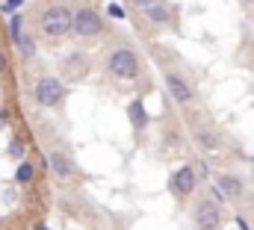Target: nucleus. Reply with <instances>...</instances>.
Returning <instances> with one entry per match:
<instances>
[{
  "label": "nucleus",
  "mask_w": 254,
  "mask_h": 230,
  "mask_svg": "<svg viewBox=\"0 0 254 230\" xmlns=\"http://www.w3.org/2000/svg\"><path fill=\"white\" fill-rule=\"evenodd\" d=\"M104 71L107 77L113 80H125V83H133L142 71V62H139V54L130 42H116L104 51Z\"/></svg>",
  "instance_id": "obj_1"
},
{
  "label": "nucleus",
  "mask_w": 254,
  "mask_h": 230,
  "mask_svg": "<svg viewBox=\"0 0 254 230\" xmlns=\"http://www.w3.org/2000/svg\"><path fill=\"white\" fill-rule=\"evenodd\" d=\"M71 24H74V9L63 0H57V3H48L42 9V15L36 21V30L48 42H63V39L71 36Z\"/></svg>",
  "instance_id": "obj_2"
},
{
  "label": "nucleus",
  "mask_w": 254,
  "mask_h": 230,
  "mask_svg": "<svg viewBox=\"0 0 254 230\" xmlns=\"http://www.w3.org/2000/svg\"><path fill=\"white\" fill-rule=\"evenodd\" d=\"M163 83H166V92L169 98L178 104V107H192L198 101V89L192 83V77L187 74V68L181 65H163Z\"/></svg>",
  "instance_id": "obj_3"
},
{
  "label": "nucleus",
  "mask_w": 254,
  "mask_h": 230,
  "mask_svg": "<svg viewBox=\"0 0 254 230\" xmlns=\"http://www.w3.org/2000/svg\"><path fill=\"white\" fill-rule=\"evenodd\" d=\"M107 33V21L95 6H77L74 9V24H71V36L80 42H95Z\"/></svg>",
  "instance_id": "obj_4"
},
{
  "label": "nucleus",
  "mask_w": 254,
  "mask_h": 230,
  "mask_svg": "<svg viewBox=\"0 0 254 230\" xmlns=\"http://www.w3.org/2000/svg\"><path fill=\"white\" fill-rule=\"evenodd\" d=\"M65 95H68V86H65L63 77H57V74H42L36 80V86H33V101L42 110H57L65 101Z\"/></svg>",
  "instance_id": "obj_5"
},
{
  "label": "nucleus",
  "mask_w": 254,
  "mask_h": 230,
  "mask_svg": "<svg viewBox=\"0 0 254 230\" xmlns=\"http://www.w3.org/2000/svg\"><path fill=\"white\" fill-rule=\"evenodd\" d=\"M225 225V216H222V207L210 198H198L195 207H192V228L195 230H222Z\"/></svg>",
  "instance_id": "obj_6"
},
{
  "label": "nucleus",
  "mask_w": 254,
  "mask_h": 230,
  "mask_svg": "<svg viewBox=\"0 0 254 230\" xmlns=\"http://www.w3.org/2000/svg\"><path fill=\"white\" fill-rule=\"evenodd\" d=\"M142 15L148 18V24H154V27H160V30H178V24H181L178 6H175V3H166V0H160V3H154V6H148V9H142Z\"/></svg>",
  "instance_id": "obj_7"
},
{
  "label": "nucleus",
  "mask_w": 254,
  "mask_h": 230,
  "mask_svg": "<svg viewBox=\"0 0 254 230\" xmlns=\"http://www.w3.org/2000/svg\"><path fill=\"white\" fill-rule=\"evenodd\" d=\"M169 189H172V195H175L178 201H187V198L195 195V189H198V174H195V169H192L190 163L172 172V177H169Z\"/></svg>",
  "instance_id": "obj_8"
},
{
  "label": "nucleus",
  "mask_w": 254,
  "mask_h": 230,
  "mask_svg": "<svg viewBox=\"0 0 254 230\" xmlns=\"http://www.w3.org/2000/svg\"><path fill=\"white\" fill-rule=\"evenodd\" d=\"M48 166H51V172L57 180H77L80 177V169H77V163H74V157H71V151H65V148H51L48 151Z\"/></svg>",
  "instance_id": "obj_9"
},
{
  "label": "nucleus",
  "mask_w": 254,
  "mask_h": 230,
  "mask_svg": "<svg viewBox=\"0 0 254 230\" xmlns=\"http://www.w3.org/2000/svg\"><path fill=\"white\" fill-rule=\"evenodd\" d=\"M216 189L222 192V198H225L228 204H240V201L249 195V186H246L243 174H237V172L216 174Z\"/></svg>",
  "instance_id": "obj_10"
},
{
  "label": "nucleus",
  "mask_w": 254,
  "mask_h": 230,
  "mask_svg": "<svg viewBox=\"0 0 254 230\" xmlns=\"http://www.w3.org/2000/svg\"><path fill=\"white\" fill-rule=\"evenodd\" d=\"M60 68H63V77H65V80H71V83H80L83 77H89L92 59H89V54H86V51H71L68 57H63Z\"/></svg>",
  "instance_id": "obj_11"
},
{
  "label": "nucleus",
  "mask_w": 254,
  "mask_h": 230,
  "mask_svg": "<svg viewBox=\"0 0 254 230\" xmlns=\"http://www.w3.org/2000/svg\"><path fill=\"white\" fill-rule=\"evenodd\" d=\"M192 142H195V148H198V151L213 154V151H219V148H222V133L207 121V124L192 127Z\"/></svg>",
  "instance_id": "obj_12"
},
{
  "label": "nucleus",
  "mask_w": 254,
  "mask_h": 230,
  "mask_svg": "<svg viewBox=\"0 0 254 230\" xmlns=\"http://www.w3.org/2000/svg\"><path fill=\"white\" fill-rule=\"evenodd\" d=\"M127 121H130V127H133L136 136L148 130L151 115H148V110H145V101H142V98H133V101L127 104Z\"/></svg>",
  "instance_id": "obj_13"
},
{
  "label": "nucleus",
  "mask_w": 254,
  "mask_h": 230,
  "mask_svg": "<svg viewBox=\"0 0 254 230\" xmlns=\"http://www.w3.org/2000/svg\"><path fill=\"white\" fill-rule=\"evenodd\" d=\"M33 180H36V166H33L30 160H21L18 169H15V183H18V186H30Z\"/></svg>",
  "instance_id": "obj_14"
},
{
  "label": "nucleus",
  "mask_w": 254,
  "mask_h": 230,
  "mask_svg": "<svg viewBox=\"0 0 254 230\" xmlns=\"http://www.w3.org/2000/svg\"><path fill=\"white\" fill-rule=\"evenodd\" d=\"M15 51H18V57L21 59H33L36 57V39H33V33H24V36L15 42Z\"/></svg>",
  "instance_id": "obj_15"
},
{
  "label": "nucleus",
  "mask_w": 254,
  "mask_h": 230,
  "mask_svg": "<svg viewBox=\"0 0 254 230\" xmlns=\"http://www.w3.org/2000/svg\"><path fill=\"white\" fill-rule=\"evenodd\" d=\"M6 154H9V160L21 163V160L27 157V142H24L21 136H12V139H9V148H6Z\"/></svg>",
  "instance_id": "obj_16"
},
{
  "label": "nucleus",
  "mask_w": 254,
  "mask_h": 230,
  "mask_svg": "<svg viewBox=\"0 0 254 230\" xmlns=\"http://www.w3.org/2000/svg\"><path fill=\"white\" fill-rule=\"evenodd\" d=\"M21 36H24V15H21V12H15V15L9 18V39H12V45H15Z\"/></svg>",
  "instance_id": "obj_17"
},
{
  "label": "nucleus",
  "mask_w": 254,
  "mask_h": 230,
  "mask_svg": "<svg viewBox=\"0 0 254 230\" xmlns=\"http://www.w3.org/2000/svg\"><path fill=\"white\" fill-rule=\"evenodd\" d=\"M21 6H24V0H3V3H0V12L12 18V15H15V12L21 9Z\"/></svg>",
  "instance_id": "obj_18"
},
{
  "label": "nucleus",
  "mask_w": 254,
  "mask_h": 230,
  "mask_svg": "<svg viewBox=\"0 0 254 230\" xmlns=\"http://www.w3.org/2000/svg\"><path fill=\"white\" fill-rule=\"evenodd\" d=\"M154 3H160V0H130V6H136L139 12H142V9H148V6H154Z\"/></svg>",
  "instance_id": "obj_19"
},
{
  "label": "nucleus",
  "mask_w": 254,
  "mask_h": 230,
  "mask_svg": "<svg viewBox=\"0 0 254 230\" xmlns=\"http://www.w3.org/2000/svg\"><path fill=\"white\" fill-rule=\"evenodd\" d=\"M6 71H9V57H6V51L0 48V77H3Z\"/></svg>",
  "instance_id": "obj_20"
},
{
  "label": "nucleus",
  "mask_w": 254,
  "mask_h": 230,
  "mask_svg": "<svg viewBox=\"0 0 254 230\" xmlns=\"http://www.w3.org/2000/svg\"><path fill=\"white\" fill-rule=\"evenodd\" d=\"M110 15H113V18H125V9H122L119 3H110Z\"/></svg>",
  "instance_id": "obj_21"
},
{
  "label": "nucleus",
  "mask_w": 254,
  "mask_h": 230,
  "mask_svg": "<svg viewBox=\"0 0 254 230\" xmlns=\"http://www.w3.org/2000/svg\"><path fill=\"white\" fill-rule=\"evenodd\" d=\"M234 225H237L240 230H252V228H249V222H246L243 216H234Z\"/></svg>",
  "instance_id": "obj_22"
},
{
  "label": "nucleus",
  "mask_w": 254,
  "mask_h": 230,
  "mask_svg": "<svg viewBox=\"0 0 254 230\" xmlns=\"http://www.w3.org/2000/svg\"><path fill=\"white\" fill-rule=\"evenodd\" d=\"M6 118H9V113H6V110H3V113H0V127H3V124H6Z\"/></svg>",
  "instance_id": "obj_23"
},
{
  "label": "nucleus",
  "mask_w": 254,
  "mask_h": 230,
  "mask_svg": "<svg viewBox=\"0 0 254 230\" xmlns=\"http://www.w3.org/2000/svg\"><path fill=\"white\" fill-rule=\"evenodd\" d=\"M33 230H51V228H48V225H36Z\"/></svg>",
  "instance_id": "obj_24"
},
{
  "label": "nucleus",
  "mask_w": 254,
  "mask_h": 230,
  "mask_svg": "<svg viewBox=\"0 0 254 230\" xmlns=\"http://www.w3.org/2000/svg\"><path fill=\"white\" fill-rule=\"evenodd\" d=\"M243 3H254V0H243Z\"/></svg>",
  "instance_id": "obj_25"
}]
</instances>
